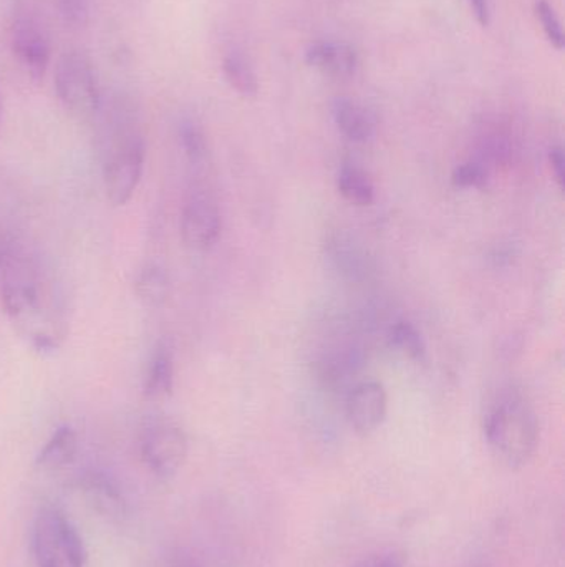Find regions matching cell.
I'll return each mask as SVG.
<instances>
[{"label":"cell","mask_w":565,"mask_h":567,"mask_svg":"<svg viewBox=\"0 0 565 567\" xmlns=\"http://www.w3.org/2000/svg\"><path fill=\"white\" fill-rule=\"evenodd\" d=\"M451 183L461 189H481L486 186L488 173L483 166L477 165V163H463L451 173Z\"/></svg>","instance_id":"obj_21"},{"label":"cell","mask_w":565,"mask_h":567,"mask_svg":"<svg viewBox=\"0 0 565 567\" xmlns=\"http://www.w3.org/2000/svg\"><path fill=\"white\" fill-rule=\"evenodd\" d=\"M103 182L106 198L113 206H123L133 198L145 168V140L135 115L125 105H116L105 128Z\"/></svg>","instance_id":"obj_2"},{"label":"cell","mask_w":565,"mask_h":567,"mask_svg":"<svg viewBox=\"0 0 565 567\" xmlns=\"http://www.w3.org/2000/svg\"><path fill=\"white\" fill-rule=\"evenodd\" d=\"M388 340L394 349L407 355L408 359L420 362L427 355V343L414 323L405 322V320L395 323L388 333Z\"/></svg>","instance_id":"obj_19"},{"label":"cell","mask_w":565,"mask_h":567,"mask_svg":"<svg viewBox=\"0 0 565 567\" xmlns=\"http://www.w3.org/2000/svg\"><path fill=\"white\" fill-rule=\"evenodd\" d=\"M470 2L471 9H473L474 16H477L478 22L481 25L486 27L490 25L491 20V7L490 0H468Z\"/></svg>","instance_id":"obj_26"},{"label":"cell","mask_w":565,"mask_h":567,"mask_svg":"<svg viewBox=\"0 0 565 567\" xmlns=\"http://www.w3.org/2000/svg\"><path fill=\"white\" fill-rule=\"evenodd\" d=\"M33 553L39 567H83L85 548L75 526L62 512L46 508L33 526Z\"/></svg>","instance_id":"obj_4"},{"label":"cell","mask_w":565,"mask_h":567,"mask_svg":"<svg viewBox=\"0 0 565 567\" xmlns=\"http://www.w3.org/2000/svg\"><path fill=\"white\" fill-rule=\"evenodd\" d=\"M135 292L148 307H161L171 292L168 272L159 265H146L135 279Z\"/></svg>","instance_id":"obj_15"},{"label":"cell","mask_w":565,"mask_h":567,"mask_svg":"<svg viewBox=\"0 0 565 567\" xmlns=\"http://www.w3.org/2000/svg\"><path fill=\"white\" fill-rule=\"evenodd\" d=\"M175 386V357L168 342H158L146 363L143 393L153 402L168 399Z\"/></svg>","instance_id":"obj_10"},{"label":"cell","mask_w":565,"mask_h":567,"mask_svg":"<svg viewBox=\"0 0 565 567\" xmlns=\"http://www.w3.org/2000/svg\"><path fill=\"white\" fill-rule=\"evenodd\" d=\"M550 165L553 169L554 179H556L557 186L564 189L565 185V156L563 148H553L550 153Z\"/></svg>","instance_id":"obj_25"},{"label":"cell","mask_w":565,"mask_h":567,"mask_svg":"<svg viewBox=\"0 0 565 567\" xmlns=\"http://www.w3.org/2000/svg\"><path fill=\"white\" fill-rule=\"evenodd\" d=\"M13 52L35 82L45 76L50 62L49 37L32 16L19 13L13 22Z\"/></svg>","instance_id":"obj_9"},{"label":"cell","mask_w":565,"mask_h":567,"mask_svg":"<svg viewBox=\"0 0 565 567\" xmlns=\"http://www.w3.org/2000/svg\"><path fill=\"white\" fill-rule=\"evenodd\" d=\"M76 449H79V440H76L75 430L69 425L60 426L39 453L36 465L46 472L65 468L75 460Z\"/></svg>","instance_id":"obj_13"},{"label":"cell","mask_w":565,"mask_h":567,"mask_svg":"<svg viewBox=\"0 0 565 567\" xmlns=\"http://www.w3.org/2000/svg\"><path fill=\"white\" fill-rule=\"evenodd\" d=\"M305 60L308 65L334 79H348L358 65L354 47L344 42H317L307 50Z\"/></svg>","instance_id":"obj_11"},{"label":"cell","mask_w":565,"mask_h":567,"mask_svg":"<svg viewBox=\"0 0 565 567\" xmlns=\"http://www.w3.org/2000/svg\"><path fill=\"white\" fill-rule=\"evenodd\" d=\"M335 125L345 138L354 143H367L375 135V118L365 106L348 99L335 100L332 105Z\"/></svg>","instance_id":"obj_12"},{"label":"cell","mask_w":565,"mask_h":567,"mask_svg":"<svg viewBox=\"0 0 565 567\" xmlns=\"http://www.w3.org/2000/svg\"><path fill=\"white\" fill-rule=\"evenodd\" d=\"M0 299L3 309L25 330L40 352L59 347V333L43 313L40 268L25 246L12 236L0 238Z\"/></svg>","instance_id":"obj_1"},{"label":"cell","mask_w":565,"mask_h":567,"mask_svg":"<svg viewBox=\"0 0 565 567\" xmlns=\"http://www.w3.org/2000/svg\"><path fill=\"white\" fill-rule=\"evenodd\" d=\"M536 13L540 17L541 23H543L544 32H546L550 42L556 47L557 50L564 49V32L563 25H561L559 17H557L556 10L551 6L547 0H537Z\"/></svg>","instance_id":"obj_20"},{"label":"cell","mask_w":565,"mask_h":567,"mask_svg":"<svg viewBox=\"0 0 565 567\" xmlns=\"http://www.w3.org/2000/svg\"><path fill=\"white\" fill-rule=\"evenodd\" d=\"M178 567H195V566H191V565H181V566H178Z\"/></svg>","instance_id":"obj_28"},{"label":"cell","mask_w":565,"mask_h":567,"mask_svg":"<svg viewBox=\"0 0 565 567\" xmlns=\"http://www.w3.org/2000/svg\"><path fill=\"white\" fill-rule=\"evenodd\" d=\"M355 567H407L404 559L395 555H372L362 559Z\"/></svg>","instance_id":"obj_24"},{"label":"cell","mask_w":565,"mask_h":567,"mask_svg":"<svg viewBox=\"0 0 565 567\" xmlns=\"http://www.w3.org/2000/svg\"><path fill=\"white\" fill-rule=\"evenodd\" d=\"M60 10L66 23L83 25L88 20L90 2L88 0H60Z\"/></svg>","instance_id":"obj_23"},{"label":"cell","mask_w":565,"mask_h":567,"mask_svg":"<svg viewBox=\"0 0 565 567\" xmlns=\"http://www.w3.org/2000/svg\"><path fill=\"white\" fill-rule=\"evenodd\" d=\"M179 142H181L182 152L188 158L192 168H205L209 158L208 142H206L205 132L195 120H182L179 126Z\"/></svg>","instance_id":"obj_18"},{"label":"cell","mask_w":565,"mask_h":567,"mask_svg":"<svg viewBox=\"0 0 565 567\" xmlns=\"http://www.w3.org/2000/svg\"><path fill=\"white\" fill-rule=\"evenodd\" d=\"M337 186L341 195L355 206H370L375 202V186L370 176L357 166H344L338 172Z\"/></svg>","instance_id":"obj_16"},{"label":"cell","mask_w":565,"mask_h":567,"mask_svg":"<svg viewBox=\"0 0 565 567\" xmlns=\"http://www.w3.org/2000/svg\"><path fill=\"white\" fill-rule=\"evenodd\" d=\"M188 456V439L175 423H155L142 439V458L159 478L175 476Z\"/></svg>","instance_id":"obj_7"},{"label":"cell","mask_w":565,"mask_h":567,"mask_svg":"<svg viewBox=\"0 0 565 567\" xmlns=\"http://www.w3.org/2000/svg\"><path fill=\"white\" fill-rule=\"evenodd\" d=\"M222 72L232 90L242 96L258 95L259 82L251 63L239 52H231L222 60Z\"/></svg>","instance_id":"obj_17"},{"label":"cell","mask_w":565,"mask_h":567,"mask_svg":"<svg viewBox=\"0 0 565 567\" xmlns=\"http://www.w3.org/2000/svg\"><path fill=\"white\" fill-rule=\"evenodd\" d=\"M221 209L215 195L205 185L192 186L182 206V241L192 251H209L221 238Z\"/></svg>","instance_id":"obj_6"},{"label":"cell","mask_w":565,"mask_h":567,"mask_svg":"<svg viewBox=\"0 0 565 567\" xmlns=\"http://www.w3.org/2000/svg\"><path fill=\"white\" fill-rule=\"evenodd\" d=\"M388 412V395L384 383L367 380L358 383L347 399V416L352 429L362 436L372 435L384 425Z\"/></svg>","instance_id":"obj_8"},{"label":"cell","mask_w":565,"mask_h":567,"mask_svg":"<svg viewBox=\"0 0 565 567\" xmlns=\"http://www.w3.org/2000/svg\"><path fill=\"white\" fill-rule=\"evenodd\" d=\"M80 485H82L85 495L88 496V502L100 513L106 516L122 515L123 506H125L122 492L108 476L98 472L86 473Z\"/></svg>","instance_id":"obj_14"},{"label":"cell","mask_w":565,"mask_h":567,"mask_svg":"<svg viewBox=\"0 0 565 567\" xmlns=\"http://www.w3.org/2000/svg\"><path fill=\"white\" fill-rule=\"evenodd\" d=\"M484 436L491 452L510 468H523L540 445V422L523 396H503L484 419Z\"/></svg>","instance_id":"obj_3"},{"label":"cell","mask_w":565,"mask_h":567,"mask_svg":"<svg viewBox=\"0 0 565 567\" xmlns=\"http://www.w3.org/2000/svg\"><path fill=\"white\" fill-rule=\"evenodd\" d=\"M334 258L337 261L338 268L354 276V278L364 269L362 268L364 258H362L360 249L355 248L354 243L337 239L334 245Z\"/></svg>","instance_id":"obj_22"},{"label":"cell","mask_w":565,"mask_h":567,"mask_svg":"<svg viewBox=\"0 0 565 567\" xmlns=\"http://www.w3.org/2000/svg\"><path fill=\"white\" fill-rule=\"evenodd\" d=\"M55 90L62 105L76 118L92 120L100 112L98 85L92 60L83 52H66L55 69Z\"/></svg>","instance_id":"obj_5"},{"label":"cell","mask_w":565,"mask_h":567,"mask_svg":"<svg viewBox=\"0 0 565 567\" xmlns=\"http://www.w3.org/2000/svg\"><path fill=\"white\" fill-rule=\"evenodd\" d=\"M0 123H2V100H0Z\"/></svg>","instance_id":"obj_27"}]
</instances>
